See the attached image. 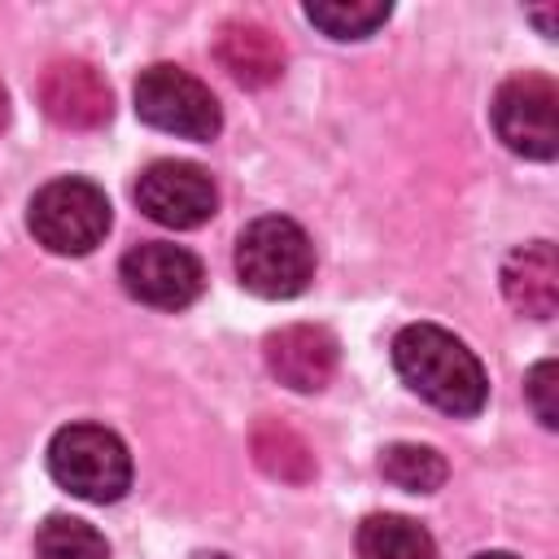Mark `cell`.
Instances as JSON below:
<instances>
[{
	"instance_id": "6da1fadb",
	"label": "cell",
	"mask_w": 559,
	"mask_h": 559,
	"mask_svg": "<svg viewBox=\"0 0 559 559\" xmlns=\"http://www.w3.org/2000/svg\"><path fill=\"white\" fill-rule=\"evenodd\" d=\"M393 367L397 376L437 411L445 415H480L489 397V380L480 358L437 323H411L393 336Z\"/></svg>"
},
{
	"instance_id": "7a4b0ae2",
	"label": "cell",
	"mask_w": 559,
	"mask_h": 559,
	"mask_svg": "<svg viewBox=\"0 0 559 559\" xmlns=\"http://www.w3.org/2000/svg\"><path fill=\"white\" fill-rule=\"evenodd\" d=\"M236 275L266 301L297 297L314 275V245L293 218H253L236 240Z\"/></svg>"
},
{
	"instance_id": "3957f363",
	"label": "cell",
	"mask_w": 559,
	"mask_h": 559,
	"mask_svg": "<svg viewBox=\"0 0 559 559\" xmlns=\"http://www.w3.org/2000/svg\"><path fill=\"white\" fill-rule=\"evenodd\" d=\"M48 472L83 502H118L131 489V454L100 424H66L48 441Z\"/></svg>"
},
{
	"instance_id": "277c9868",
	"label": "cell",
	"mask_w": 559,
	"mask_h": 559,
	"mask_svg": "<svg viewBox=\"0 0 559 559\" xmlns=\"http://www.w3.org/2000/svg\"><path fill=\"white\" fill-rule=\"evenodd\" d=\"M26 227H31V236L48 253L79 258V253H92L105 240V231H109V201H105V192L92 179L66 175V179L44 183L31 197Z\"/></svg>"
},
{
	"instance_id": "5b68a950",
	"label": "cell",
	"mask_w": 559,
	"mask_h": 559,
	"mask_svg": "<svg viewBox=\"0 0 559 559\" xmlns=\"http://www.w3.org/2000/svg\"><path fill=\"white\" fill-rule=\"evenodd\" d=\"M135 114L179 140H214L223 127L214 92L179 66H148L135 79Z\"/></svg>"
},
{
	"instance_id": "8992f818",
	"label": "cell",
	"mask_w": 559,
	"mask_h": 559,
	"mask_svg": "<svg viewBox=\"0 0 559 559\" xmlns=\"http://www.w3.org/2000/svg\"><path fill=\"white\" fill-rule=\"evenodd\" d=\"M498 140L533 162H550L559 153V87L546 74H515L498 87L489 105Z\"/></svg>"
},
{
	"instance_id": "52a82bcc",
	"label": "cell",
	"mask_w": 559,
	"mask_h": 559,
	"mask_svg": "<svg viewBox=\"0 0 559 559\" xmlns=\"http://www.w3.org/2000/svg\"><path fill=\"white\" fill-rule=\"evenodd\" d=\"M118 280L144 306L183 310V306H192L201 297L205 271H201L197 253H188L179 245H166V240H144V245H135V249L122 253Z\"/></svg>"
},
{
	"instance_id": "ba28073f",
	"label": "cell",
	"mask_w": 559,
	"mask_h": 559,
	"mask_svg": "<svg viewBox=\"0 0 559 559\" xmlns=\"http://www.w3.org/2000/svg\"><path fill=\"white\" fill-rule=\"evenodd\" d=\"M135 201L153 223L188 231V227H201L205 218H214L218 188L197 162H170L166 157V162H153L140 170Z\"/></svg>"
},
{
	"instance_id": "9c48e42d",
	"label": "cell",
	"mask_w": 559,
	"mask_h": 559,
	"mask_svg": "<svg viewBox=\"0 0 559 559\" xmlns=\"http://www.w3.org/2000/svg\"><path fill=\"white\" fill-rule=\"evenodd\" d=\"M39 105L57 127H74V131H92L100 122H109L114 114V92L105 83V74L92 61L79 57H61L39 74Z\"/></svg>"
},
{
	"instance_id": "30bf717a",
	"label": "cell",
	"mask_w": 559,
	"mask_h": 559,
	"mask_svg": "<svg viewBox=\"0 0 559 559\" xmlns=\"http://www.w3.org/2000/svg\"><path fill=\"white\" fill-rule=\"evenodd\" d=\"M262 354H266L271 376L297 393H319L332 380L336 358H341L336 336L328 328H314V323H288V328L271 332Z\"/></svg>"
},
{
	"instance_id": "8fae6325",
	"label": "cell",
	"mask_w": 559,
	"mask_h": 559,
	"mask_svg": "<svg viewBox=\"0 0 559 559\" xmlns=\"http://www.w3.org/2000/svg\"><path fill=\"white\" fill-rule=\"evenodd\" d=\"M502 293L528 319H550L559 310V253L550 240H533L507 253Z\"/></svg>"
},
{
	"instance_id": "7c38bea8",
	"label": "cell",
	"mask_w": 559,
	"mask_h": 559,
	"mask_svg": "<svg viewBox=\"0 0 559 559\" xmlns=\"http://www.w3.org/2000/svg\"><path fill=\"white\" fill-rule=\"evenodd\" d=\"M214 52H218L223 70L245 87H266L284 74V44L262 22H245V17L227 22L214 39Z\"/></svg>"
},
{
	"instance_id": "4fadbf2b",
	"label": "cell",
	"mask_w": 559,
	"mask_h": 559,
	"mask_svg": "<svg viewBox=\"0 0 559 559\" xmlns=\"http://www.w3.org/2000/svg\"><path fill=\"white\" fill-rule=\"evenodd\" d=\"M249 450H253V463L284 480V485H306L314 480V450L280 419H258L253 424V437H249Z\"/></svg>"
},
{
	"instance_id": "5bb4252c",
	"label": "cell",
	"mask_w": 559,
	"mask_h": 559,
	"mask_svg": "<svg viewBox=\"0 0 559 559\" xmlns=\"http://www.w3.org/2000/svg\"><path fill=\"white\" fill-rule=\"evenodd\" d=\"M358 559H437V542L411 515H367L358 524Z\"/></svg>"
},
{
	"instance_id": "9a60e30c",
	"label": "cell",
	"mask_w": 559,
	"mask_h": 559,
	"mask_svg": "<svg viewBox=\"0 0 559 559\" xmlns=\"http://www.w3.org/2000/svg\"><path fill=\"white\" fill-rule=\"evenodd\" d=\"M380 472L389 485L406 489V493H432L445 485V459L432 445H415V441H397L380 454Z\"/></svg>"
},
{
	"instance_id": "2e32d148",
	"label": "cell",
	"mask_w": 559,
	"mask_h": 559,
	"mask_svg": "<svg viewBox=\"0 0 559 559\" xmlns=\"http://www.w3.org/2000/svg\"><path fill=\"white\" fill-rule=\"evenodd\" d=\"M35 559H109V546L87 520L48 515L35 533Z\"/></svg>"
},
{
	"instance_id": "e0dca14e",
	"label": "cell",
	"mask_w": 559,
	"mask_h": 559,
	"mask_svg": "<svg viewBox=\"0 0 559 559\" xmlns=\"http://www.w3.org/2000/svg\"><path fill=\"white\" fill-rule=\"evenodd\" d=\"M306 17L332 39H367L376 26L389 22V0H332L306 4Z\"/></svg>"
},
{
	"instance_id": "ac0fdd59",
	"label": "cell",
	"mask_w": 559,
	"mask_h": 559,
	"mask_svg": "<svg viewBox=\"0 0 559 559\" xmlns=\"http://www.w3.org/2000/svg\"><path fill=\"white\" fill-rule=\"evenodd\" d=\"M559 367L550 362V358H542L528 376H524V393H528V406H533V415L542 419V428H555L559 424V406H555V393H559Z\"/></svg>"
},
{
	"instance_id": "d6986e66",
	"label": "cell",
	"mask_w": 559,
	"mask_h": 559,
	"mask_svg": "<svg viewBox=\"0 0 559 559\" xmlns=\"http://www.w3.org/2000/svg\"><path fill=\"white\" fill-rule=\"evenodd\" d=\"M4 122H9V96H4V87H0V131H4Z\"/></svg>"
},
{
	"instance_id": "ffe728a7",
	"label": "cell",
	"mask_w": 559,
	"mask_h": 559,
	"mask_svg": "<svg viewBox=\"0 0 559 559\" xmlns=\"http://www.w3.org/2000/svg\"><path fill=\"white\" fill-rule=\"evenodd\" d=\"M472 559H515V555H507V550H485V555H472Z\"/></svg>"
},
{
	"instance_id": "44dd1931",
	"label": "cell",
	"mask_w": 559,
	"mask_h": 559,
	"mask_svg": "<svg viewBox=\"0 0 559 559\" xmlns=\"http://www.w3.org/2000/svg\"><path fill=\"white\" fill-rule=\"evenodd\" d=\"M197 559H227V555H197Z\"/></svg>"
}]
</instances>
